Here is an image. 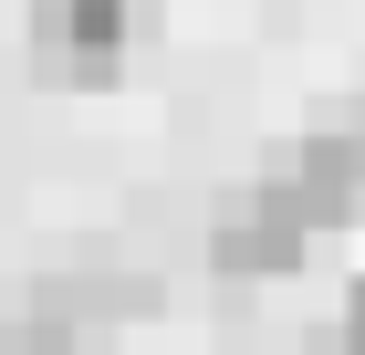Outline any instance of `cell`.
Masks as SVG:
<instances>
[{
	"instance_id": "1",
	"label": "cell",
	"mask_w": 365,
	"mask_h": 355,
	"mask_svg": "<svg viewBox=\"0 0 365 355\" xmlns=\"http://www.w3.org/2000/svg\"><path fill=\"white\" fill-rule=\"evenodd\" d=\"M146 31H157V0H31V74L53 94H105Z\"/></svg>"
},
{
	"instance_id": "2",
	"label": "cell",
	"mask_w": 365,
	"mask_h": 355,
	"mask_svg": "<svg viewBox=\"0 0 365 355\" xmlns=\"http://www.w3.org/2000/svg\"><path fill=\"white\" fill-rule=\"evenodd\" d=\"M261 178L313 219V241L344 230V219H365V105L334 115V126H313V136H292V146H272Z\"/></svg>"
},
{
	"instance_id": "3",
	"label": "cell",
	"mask_w": 365,
	"mask_h": 355,
	"mask_svg": "<svg viewBox=\"0 0 365 355\" xmlns=\"http://www.w3.org/2000/svg\"><path fill=\"white\" fill-rule=\"evenodd\" d=\"M303 251H313V219L292 209L272 178L230 189L220 219H209V272L220 282H282V272H303Z\"/></svg>"
},
{
	"instance_id": "4",
	"label": "cell",
	"mask_w": 365,
	"mask_h": 355,
	"mask_svg": "<svg viewBox=\"0 0 365 355\" xmlns=\"http://www.w3.org/2000/svg\"><path fill=\"white\" fill-rule=\"evenodd\" d=\"M42 293L73 314L84 334H105V324H136V314H157V282L146 272H53Z\"/></svg>"
},
{
	"instance_id": "5",
	"label": "cell",
	"mask_w": 365,
	"mask_h": 355,
	"mask_svg": "<svg viewBox=\"0 0 365 355\" xmlns=\"http://www.w3.org/2000/svg\"><path fill=\"white\" fill-rule=\"evenodd\" d=\"M84 345H94V334L73 324V314H63L42 282H31L21 303H0V355H84Z\"/></svg>"
},
{
	"instance_id": "6",
	"label": "cell",
	"mask_w": 365,
	"mask_h": 355,
	"mask_svg": "<svg viewBox=\"0 0 365 355\" xmlns=\"http://www.w3.org/2000/svg\"><path fill=\"white\" fill-rule=\"evenodd\" d=\"M334 355H365V282L344 293V334H334Z\"/></svg>"
}]
</instances>
